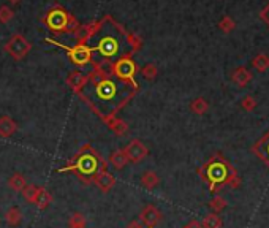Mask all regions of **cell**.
<instances>
[{
  "mask_svg": "<svg viewBox=\"0 0 269 228\" xmlns=\"http://www.w3.org/2000/svg\"><path fill=\"white\" fill-rule=\"evenodd\" d=\"M86 81H87V75L83 71H73L68 75V78H67V84H68L76 93L83 89Z\"/></svg>",
  "mask_w": 269,
  "mask_h": 228,
  "instance_id": "13",
  "label": "cell"
},
{
  "mask_svg": "<svg viewBox=\"0 0 269 228\" xmlns=\"http://www.w3.org/2000/svg\"><path fill=\"white\" fill-rule=\"evenodd\" d=\"M38 192H40V187L37 185H33V184H29V185H25L24 189H22V197L29 201V203H35V200L38 197Z\"/></svg>",
  "mask_w": 269,
  "mask_h": 228,
  "instance_id": "23",
  "label": "cell"
},
{
  "mask_svg": "<svg viewBox=\"0 0 269 228\" xmlns=\"http://www.w3.org/2000/svg\"><path fill=\"white\" fill-rule=\"evenodd\" d=\"M127 228H143V222L138 220V219H134V220H132L129 225H127Z\"/></svg>",
  "mask_w": 269,
  "mask_h": 228,
  "instance_id": "31",
  "label": "cell"
},
{
  "mask_svg": "<svg viewBox=\"0 0 269 228\" xmlns=\"http://www.w3.org/2000/svg\"><path fill=\"white\" fill-rule=\"evenodd\" d=\"M78 43L86 45L92 52L93 67L103 68L122 57H132L141 49L143 40L127 30L111 15H105L78 32Z\"/></svg>",
  "mask_w": 269,
  "mask_h": 228,
  "instance_id": "1",
  "label": "cell"
},
{
  "mask_svg": "<svg viewBox=\"0 0 269 228\" xmlns=\"http://www.w3.org/2000/svg\"><path fill=\"white\" fill-rule=\"evenodd\" d=\"M3 49L6 54L11 56L15 60H21L32 51V43L24 35H21V33H15L5 43Z\"/></svg>",
  "mask_w": 269,
  "mask_h": 228,
  "instance_id": "7",
  "label": "cell"
},
{
  "mask_svg": "<svg viewBox=\"0 0 269 228\" xmlns=\"http://www.w3.org/2000/svg\"><path fill=\"white\" fill-rule=\"evenodd\" d=\"M141 75L151 81V79H154L157 76V67L154 64H146L143 68H141Z\"/></svg>",
  "mask_w": 269,
  "mask_h": 228,
  "instance_id": "25",
  "label": "cell"
},
{
  "mask_svg": "<svg viewBox=\"0 0 269 228\" xmlns=\"http://www.w3.org/2000/svg\"><path fill=\"white\" fill-rule=\"evenodd\" d=\"M16 130H18V125L10 116L0 117V137H3V138L11 137Z\"/></svg>",
  "mask_w": 269,
  "mask_h": 228,
  "instance_id": "15",
  "label": "cell"
},
{
  "mask_svg": "<svg viewBox=\"0 0 269 228\" xmlns=\"http://www.w3.org/2000/svg\"><path fill=\"white\" fill-rule=\"evenodd\" d=\"M81 225H86V217L79 212L73 214L70 222H68V227H81Z\"/></svg>",
  "mask_w": 269,
  "mask_h": 228,
  "instance_id": "27",
  "label": "cell"
},
{
  "mask_svg": "<svg viewBox=\"0 0 269 228\" xmlns=\"http://www.w3.org/2000/svg\"><path fill=\"white\" fill-rule=\"evenodd\" d=\"M13 16H15V13H13L10 6H0V23L8 24Z\"/></svg>",
  "mask_w": 269,
  "mask_h": 228,
  "instance_id": "26",
  "label": "cell"
},
{
  "mask_svg": "<svg viewBox=\"0 0 269 228\" xmlns=\"http://www.w3.org/2000/svg\"><path fill=\"white\" fill-rule=\"evenodd\" d=\"M21 219H22V214H21V211H19V207H16V206L10 207L5 214V220L11 227H16V225L21 224Z\"/></svg>",
  "mask_w": 269,
  "mask_h": 228,
  "instance_id": "18",
  "label": "cell"
},
{
  "mask_svg": "<svg viewBox=\"0 0 269 228\" xmlns=\"http://www.w3.org/2000/svg\"><path fill=\"white\" fill-rule=\"evenodd\" d=\"M51 201H52V197H51V193L46 190V189H43V187H40V192H38V197H37V200H35V205L38 209H46L49 205H51Z\"/></svg>",
  "mask_w": 269,
  "mask_h": 228,
  "instance_id": "17",
  "label": "cell"
},
{
  "mask_svg": "<svg viewBox=\"0 0 269 228\" xmlns=\"http://www.w3.org/2000/svg\"><path fill=\"white\" fill-rule=\"evenodd\" d=\"M105 170V160L98 156V154L92 149L90 146H84L83 149L78 152L75 163H71L70 166H64L59 171H76L81 174V178H87L90 176V179H93V176Z\"/></svg>",
  "mask_w": 269,
  "mask_h": 228,
  "instance_id": "4",
  "label": "cell"
},
{
  "mask_svg": "<svg viewBox=\"0 0 269 228\" xmlns=\"http://www.w3.org/2000/svg\"><path fill=\"white\" fill-rule=\"evenodd\" d=\"M125 154H127V157H129V160L130 162H133V163H138V162H141L146 156H147V147L139 141V139H133L132 143H129L127 144V147H125Z\"/></svg>",
  "mask_w": 269,
  "mask_h": 228,
  "instance_id": "8",
  "label": "cell"
},
{
  "mask_svg": "<svg viewBox=\"0 0 269 228\" xmlns=\"http://www.w3.org/2000/svg\"><path fill=\"white\" fill-rule=\"evenodd\" d=\"M46 42L57 46V48H60V49H64L67 52V56L70 57V60L76 67H86V65L92 64V52L83 43H76L75 46H67L64 43L56 42L54 38H46Z\"/></svg>",
  "mask_w": 269,
  "mask_h": 228,
  "instance_id": "5",
  "label": "cell"
},
{
  "mask_svg": "<svg viewBox=\"0 0 269 228\" xmlns=\"http://www.w3.org/2000/svg\"><path fill=\"white\" fill-rule=\"evenodd\" d=\"M250 79H252V75L246 68H238L233 75V81L239 86H246Z\"/></svg>",
  "mask_w": 269,
  "mask_h": 228,
  "instance_id": "21",
  "label": "cell"
},
{
  "mask_svg": "<svg viewBox=\"0 0 269 228\" xmlns=\"http://www.w3.org/2000/svg\"><path fill=\"white\" fill-rule=\"evenodd\" d=\"M253 65L257 67L260 71H265L268 67H269V59L266 56H260V57H257V59L253 60Z\"/></svg>",
  "mask_w": 269,
  "mask_h": 228,
  "instance_id": "28",
  "label": "cell"
},
{
  "mask_svg": "<svg viewBox=\"0 0 269 228\" xmlns=\"http://www.w3.org/2000/svg\"><path fill=\"white\" fill-rule=\"evenodd\" d=\"M141 184H143L146 189H154L160 184V178L157 173L154 171H144L141 174Z\"/></svg>",
  "mask_w": 269,
  "mask_h": 228,
  "instance_id": "16",
  "label": "cell"
},
{
  "mask_svg": "<svg viewBox=\"0 0 269 228\" xmlns=\"http://www.w3.org/2000/svg\"><path fill=\"white\" fill-rule=\"evenodd\" d=\"M8 2H11V3H19L21 0H8Z\"/></svg>",
  "mask_w": 269,
  "mask_h": 228,
  "instance_id": "32",
  "label": "cell"
},
{
  "mask_svg": "<svg viewBox=\"0 0 269 228\" xmlns=\"http://www.w3.org/2000/svg\"><path fill=\"white\" fill-rule=\"evenodd\" d=\"M201 225H203V228H222V219L217 216L215 212H211L207 214V216L203 219V222H201Z\"/></svg>",
  "mask_w": 269,
  "mask_h": 228,
  "instance_id": "20",
  "label": "cell"
},
{
  "mask_svg": "<svg viewBox=\"0 0 269 228\" xmlns=\"http://www.w3.org/2000/svg\"><path fill=\"white\" fill-rule=\"evenodd\" d=\"M108 162H110V165L114 170H122L124 166L129 163V157H127L124 149H117L111 154L110 159H108Z\"/></svg>",
  "mask_w": 269,
  "mask_h": 228,
  "instance_id": "14",
  "label": "cell"
},
{
  "mask_svg": "<svg viewBox=\"0 0 269 228\" xmlns=\"http://www.w3.org/2000/svg\"><path fill=\"white\" fill-rule=\"evenodd\" d=\"M161 220V212L156 206L147 205L143 211H141V222H143L147 228H154Z\"/></svg>",
  "mask_w": 269,
  "mask_h": 228,
  "instance_id": "10",
  "label": "cell"
},
{
  "mask_svg": "<svg viewBox=\"0 0 269 228\" xmlns=\"http://www.w3.org/2000/svg\"><path fill=\"white\" fill-rule=\"evenodd\" d=\"M102 120L108 125V129L112 130L116 135H125V133L129 132V125H127V122L122 119H119L117 116H110V117H105Z\"/></svg>",
  "mask_w": 269,
  "mask_h": 228,
  "instance_id": "12",
  "label": "cell"
},
{
  "mask_svg": "<svg viewBox=\"0 0 269 228\" xmlns=\"http://www.w3.org/2000/svg\"><path fill=\"white\" fill-rule=\"evenodd\" d=\"M110 71L116 78L122 79L125 83H130L133 87H138L136 79H134V75L138 73V65L134 64V60L132 57H122L116 60V62L110 67Z\"/></svg>",
  "mask_w": 269,
  "mask_h": 228,
  "instance_id": "6",
  "label": "cell"
},
{
  "mask_svg": "<svg viewBox=\"0 0 269 228\" xmlns=\"http://www.w3.org/2000/svg\"><path fill=\"white\" fill-rule=\"evenodd\" d=\"M184 228H203V225H201L200 220H190Z\"/></svg>",
  "mask_w": 269,
  "mask_h": 228,
  "instance_id": "30",
  "label": "cell"
},
{
  "mask_svg": "<svg viewBox=\"0 0 269 228\" xmlns=\"http://www.w3.org/2000/svg\"><path fill=\"white\" fill-rule=\"evenodd\" d=\"M207 178L211 181V189H214L215 184L226 179V165L209 163V166H207Z\"/></svg>",
  "mask_w": 269,
  "mask_h": 228,
  "instance_id": "11",
  "label": "cell"
},
{
  "mask_svg": "<svg viewBox=\"0 0 269 228\" xmlns=\"http://www.w3.org/2000/svg\"><path fill=\"white\" fill-rule=\"evenodd\" d=\"M138 87L125 83L110 70L95 68L87 75L84 87L78 95L90 106L102 119L116 116V113L136 93Z\"/></svg>",
  "mask_w": 269,
  "mask_h": 228,
  "instance_id": "2",
  "label": "cell"
},
{
  "mask_svg": "<svg viewBox=\"0 0 269 228\" xmlns=\"http://www.w3.org/2000/svg\"><path fill=\"white\" fill-rule=\"evenodd\" d=\"M46 27H48L52 33H67V35H78V32L81 30L79 21L71 15L70 11H67L60 5L52 6V8L40 18Z\"/></svg>",
  "mask_w": 269,
  "mask_h": 228,
  "instance_id": "3",
  "label": "cell"
},
{
  "mask_svg": "<svg viewBox=\"0 0 269 228\" xmlns=\"http://www.w3.org/2000/svg\"><path fill=\"white\" fill-rule=\"evenodd\" d=\"M68 228H86V225H81V227H68Z\"/></svg>",
  "mask_w": 269,
  "mask_h": 228,
  "instance_id": "33",
  "label": "cell"
},
{
  "mask_svg": "<svg viewBox=\"0 0 269 228\" xmlns=\"http://www.w3.org/2000/svg\"><path fill=\"white\" fill-rule=\"evenodd\" d=\"M92 181L102 192H110L112 187L116 185V178H114L111 173H108L106 170L98 171Z\"/></svg>",
  "mask_w": 269,
  "mask_h": 228,
  "instance_id": "9",
  "label": "cell"
},
{
  "mask_svg": "<svg viewBox=\"0 0 269 228\" xmlns=\"http://www.w3.org/2000/svg\"><path fill=\"white\" fill-rule=\"evenodd\" d=\"M8 185H10V189L11 190H15V192H22V189L27 185L25 184V179L22 174H19V173H15L13 176L8 179Z\"/></svg>",
  "mask_w": 269,
  "mask_h": 228,
  "instance_id": "19",
  "label": "cell"
},
{
  "mask_svg": "<svg viewBox=\"0 0 269 228\" xmlns=\"http://www.w3.org/2000/svg\"><path fill=\"white\" fill-rule=\"evenodd\" d=\"M207 108H209V105H207V102L204 98H195L192 105H190V110L195 113V114H198V116H203V114L207 111Z\"/></svg>",
  "mask_w": 269,
  "mask_h": 228,
  "instance_id": "22",
  "label": "cell"
},
{
  "mask_svg": "<svg viewBox=\"0 0 269 228\" xmlns=\"http://www.w3.org/2000/svg\"><path fill=\"white\" fill-rule=\"evenodd\" d=\"M209 207H211V209H212L215 214H219L220 211H224L225 207H226V200H225L224 197H220V195L214 197V198L209 201Z\"/></svg>",
  "mask_w": 269,
  "mask_h": 228,
  "instance_id": "24",
  "label": "cell"
},
{
  "mask_svg": "<svg viewBox=\"0 0 269 228\" xmlns=\"http://www.w3.org/2000/svg\"><path fill=\"white\" fill-rule=\"evenodd\" d=\"M242 106H244L246 110H253L255 108V100L252 97H247V98H244V102H242Z\"/></svg>",
  "mask_w": 269,
  "mask_h": 228,
  "instance_id": "29",
  "label": "cell"
}]
</instances>
